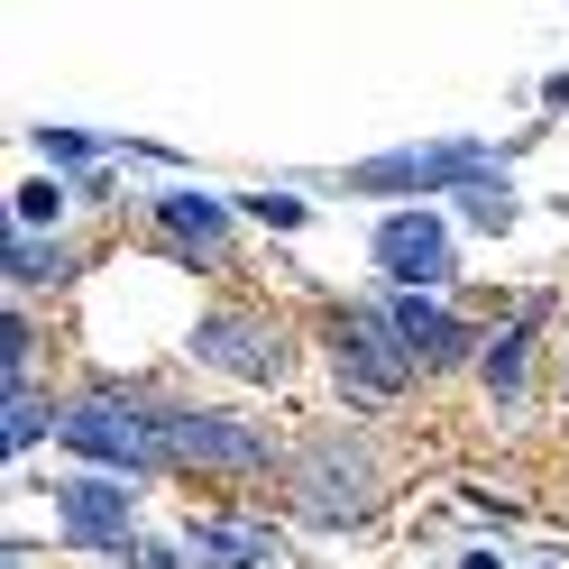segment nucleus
<instances>
[{
  "label": "nucleus",
  "instance_id": "1",
  "mask_svg": "<svg viewBox=\"0 0 569 569\" xmlns=\"http://www.w3.org/2000/svg\"><path fill=\"white\" fill-rule=\"evenodd\" d=\"M64 441H74L83 459H111L120 478H148V469H166V432H157V405H129V396H92V405H74L56 422Z\"/></svg>",
  "mask_w": 569,
  "mask_h": 569
},
{
  "label": "nucleus",
  "instance_id": "2",
  "mask_svg": "<svg viewBox=\"0 0 569 569\" xmlns=\"http://www.w3.org/2000/svg\"><path fill=\"white\" fill-rule=\"evenodd\" d=\"M487 174H506V157L496 148H413V157H368L359 174H349V193H422V184H459V193H478Z\"/></svg>",
  "mask_w": 569,
  "mask_h": 569
},
{
  "label": "nucleus",
  "instance_id": "3",
  "mask_svg": "<svg viewBox=\"0 0 569 569\" xmlns=\"http://www.w3.org/2000/svg\"><path fill=\"white\" fill-rule=\"evenodd\" d=\"M295 496H303V515H322V523H359L377 506V459L359 441H322V450H303Z\"/></svg>",
  "mask_w": 569,
  "mask_h": 569
},
{
  "label": "nucleus",
  "instance_id": "4",
  "mask_svg": "<svg viewBox=\"0 0 569 569\" xmlns=\"http://www.w3.org/2000/svg\"><path fill=\"white\" fill-rule=\"evenodd\" d=\"M157 432H166V469L174 459H202V469H267V432H248L230 413H184V405H157Z\"/></svg>",
  "mask_w": 569,
  "mask_h": 569
},
{
  "label": "nucleus",
  "instance_id": "5",
  "mask_svg": "<svg viewBox=\"0 0 569 569\" xmlns=\"http://www.w3.org/2000/svg\"><path fill=\"white\" fill-rule=\"evenodd\" d=\"M193 359L258 386V377H284V340H276L267 322H248V312H211V322L193 331Z\"/></svg>",
  "mask_w": 569,
  "mask_h": 569
},
{
  "label": "nucleus",
  "instance_id": "6",
  "mask_svg": "<svg viewBox=\"0 0 569 569\" xmlns=\"http://www.w3.org/2000/svg\"><path fill=\"white\" fill-rule=\"evenodd\" d=\"M377 267L396 276V295H422V284H450V239H441V221H422V211L386 221V230H377Z\"/></svg>",
  "mask_w": 569,
  "mask_h": 569
},
{
  "label": "nucleus",
  "instance_id": "7",
  "mask_svg": "<svg viewBox=\"0 0 569 569\" xmlns=\"http://www.w3.org/2000/svg\"><path fill=\"white\" fill-rule=\"evenodd\" d=\"M56 515H64V542H74V551L129 542V487H111V478H64Z\"/></svg>",
  "mask_w": 569,
  "mask_h": 569
},
{
  "label": "nucleus",
  "instance_id": "8",
  "mask_svg": "<svg viewBox=\"0 0 569 569\" xmlns=\"http://www.w3.org/2000/svg\"><path fill=\"white\" fill-rule=\"evenodd\" d=\"M386 331L405 340L413 368H459V359H469V331H459L441 303H422V295H396V303H386Z\"/></svg>",
  "mask_w": 569,
  "mask_h": 569
},
{
  "label": "nucleus",
  "instance_id": "9",
  "mask_svg": "<svg viewBox=\"0 0 569 569\" xmlns=\"http://www.w3.org/2000/svg\"><path fill=\"white\" fill-rule=\"evenodd\" d=\"M340 368H349V386H368V396H386V386H405V340L386 331V312H349L340 322Z\"/></svg>",
  "mask_w": 569,
  "mask_h": 569
},
{
  "label": "nucleus",
  "instance_id": "10",
  "mask_svg": "<svg viewBox=\"0 0 569 569\" xmlns=\"http://www.w3.org/2000/svg\"><path fill=\"white\" fill-rule=\"evenodd\" d=\"M193 542H202L211 560H230V569H267V560H276V532H267V523H230V515L193 523Z\"/></svg>",
  "mask_w": 569,
  "mask_h": 569
},
{
  "label": "nucleus",
  "instance_id": "11",
  "mask_svg": "<svg viewBox=\"0 0 569 569\" xmlns=\"http://www.w3.org/2000/svg\"><path fill=\"white\" fill-rule=\"evenodd\" d=\"M157 221H166L174 239H193V248H221L230 211H221V202H202V193H166V202H157Z\"/></svg>",
  "mask_w": 569,
  "mask_h": 569
},
{
  "label": "nucleus",
  "instance_id": "12",
  "mask_svg": "<svg viewBox=\"0 0 569 569\" xmlns=\"http://www.w3.org/2000/svg\"><path fill=\"white\" fill-rule=\"evenodd\" d=\"M523 359H532V322H506V331H496L487 340V386H496V396H523Z\"/></svg>",
  "mask_w": 569,
  "mask_h": 569
},
{
  "label": "nucleus",
  "instance_id": "13",
  "mask_svg": "<svg viewBox=\"0 0 569 569\" xmlns=\"http://www.w3.org/2000/svg\"><path fill=\"white\" fill-rule=\"evenodd\" d=\"M47 276H64V248L56 239H10V284H47Z\"/></svg>",
  "mask_w": 569,
  "mask_h": 569
},
{
  "label": "nucleus",
  "instance_id": "14",
  "mask_svg": "<svg viewBox=\"0 0 569 569\" xmlns=\"http://www.w3.org/2000/svg\"><path fill=\"white\" fill-rule=\"evenodd\" d=\"M38 432H47V405H38V396H28V386H10V413H0V450H10V459H19V450H28V441H38Z\"/></svg>",
  "mask_w": 569,
  "mask_h": 569
},
{
  "label": "nucleus",
  "instance_id": "15",
  "mask_svg": "<svg viewBox=\"0 0 569 569\" xmlns=\"http://www.w3.org/2000/svg\"><path fill=\"white\" fill-rule=\"evenodd\" d=\"M56 202H64V184H47V174H38V184H19V221H56Z\"/></svg>",
  "mask_w": 569,
  "mask_h": 569
},
{
  "label": "nucleus",
  "instance_id": "16",
  "mask_svg": "<svg viewBox=\"0 0 569 569\" xmlns=\"http://www.w3.org/2000/svg\"><path fill=\"white\" fill-rule=\"evenodd\" d=\"M38 148H47V157H92V138H83V129H47Z\"/></svg>",
  "mask_w": 569,
  "mask_h": 569
},
{
  "label": "nucleus",
  "instance_id": "17",
  "mask_svg": "<svg viewBox=\"0 0 569 569\" xmlns=\"http://www.w3.org/2000/svg\"><path fill=\"white\" fill-rule=\"evenodd\" d=\"M459 569H496V551H469V560H459Z\"/></svg>",
  "mask_w": 569,
  "mask_h": 569
}]
</instances>
